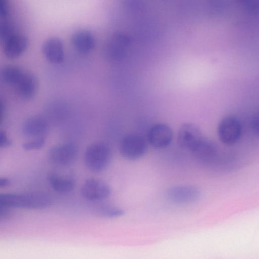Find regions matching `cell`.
Wrapping results in <instances>:
<instances>
[{"label": "cell", "mask_w": 259, "mask_h": 259, "mask_svg": "<svg viewBox=\"0 0 259 259\" xmlns=\"http://www.w3.org/2000/svg\"><path fill=\"white\" fill-rule=\"evenodd\" d=\"M191 152L199 161L208 163L214 160L216 157L218 147L214 142L203 137Z\"/></svg>", "instance_id": "cell-10"}, {"label": "cell", "mask_w": 259, "mask_h": 259, "mask_svg": "<svg viewBox=\"0 0 259 259\" xmlns=\"http://www.w3.org/2000/svg\"><path fill=\"white\" fill-rule=\"evenodd\" d=\"M15 87L19 97L23 100H29L35 95L38 88V81L33 74L25 72Z\"/></svg>", "instance_id": "cell-11"}, {"label": "cell", "mask_w": 259, "mask_h": 259, "mask_svg": "<svg viewBox=\"0 0 259 259\" xmlns=\"http://www.w3.org/2000/svg\"><path fill=\"white\" fill-rule=\"evenodd\" d=\"M9 9L5 0L0 1V14L2 18H6L8 14Z\"/></svg>", "instance_id": "cell-23"}, {"label": "cell", "mask_w": 259, "mask_h": 259, "mask_svg": "<svg viewBox=\"0 0 259 259\" xmlns=\"http://www.w3.org/2000/svg\"><path fill=\"white\" fill-rule=\"evenodd\" d=\"M42 52L49 61L59 63L63 60L64 56L63 44L57 37H50L43 44Z\"/></svg>", "instance_id": "cell-12"}, {"label": "cell", "mask_w": 259, "mask_h": 259, "mask_svg": "<svg viewBox=\"0 0 259 259\" xmlns=\"http://www.w3.org/2000/svg\"><path fill=\"white\" fill-rule=\"evenodd\" d=\"M166 196L175 203L187 204L196 201L200 196V192L193 185H177L170 187L166 191Z\"/></svg>", "instance_id": "cell-6"}, {"label": "cell", "mask_w": 259, "mask_h": 259, "mask_svg": "<svg viewBox=\"0 0 259 259\" xmlns=\"http://www.w3.org/2000/svg\"><path fill=\"white\" fill-rule=\"evenodd\" d=\"M11 144L10 140L7 136V135L4 131L0 133V146L1 147H6Z\"/></svg>", "instance_id": "cell-22"}, {"label": "cell", "mask_w": 259, "mask_h": 259, "mask_svg": "<svg viewBox=\"0 0 259 259\" xmlns=\"http://www.w3.org/2000/svg\"><path fill=\"white\" fill-rule=\"evenodd\" d=\"M242 133L240 121L234 116L224 117L219 123L217 134L220 141L226 145H233L240 140Z\"/></svg>", "instance_id": "cell-3"}, {"label": "cell", "mask_w": 259, "mask_h": 259, "mask_svg": "<svg viewBox=\"0 0 259 259\" xmlns=\"http://www.w3.org/2000/svg\"><path fill=\"white\" fill-rule=\"evenodd\" d=\"M250 125L253 132L259 137V111L256 112L252 116Z\"/></svg>", "instance_id": "cell-21"}, {"label": "cell", "mask_w": 259, "mask_h": 259, "mask_svg": "<svg viewBox=\"0 0 259 259\" xmlns=\"http://www.w3.org/2000/svg\"><path fill=\"white\" fill-rule=\"evenodd\" d=\"M48 180L52 189L60 193L70 192L75 186V182L72 179L56 173L50 174Z\"/></svg>", "instance_id": "cell-16"}, {"label": "cell", "mask_w": 259, "mask_h": 259, "mask_svg": "<svg viewBox=\"0 0 259 259\" xmlns=\"http://www.w3.org/2000/svg\"><path fill=\"white\" fill-rule=\"evenodd\" d=\"M14 34L15 33H14L13 27L10 23L3 22L1 23V35L2 39L4 41Z\"/></svg>", "instance_id": "cell-20"}, {"label": "cell", "mask_w": 259, "mask_h": 259, "mask_svg": "<svg viewBox=\"0 0 259 259\" xmlns=\"http://www.w3.org/2000/svg\"><path fill=\"white\" fill-rule=\"evenodd\" d=\"M10 184V181L6 178H1L0 179V187H5Z\"/></svg>", "instance_id": "cell-24"}, {"label": "cell", "mask_w": 259, "mask_h": 259, "mask_svg": "<svg viewBox=\"0 0 259 259\" xmlns=\"http://www.w3.org/2000/svg\"><path fill=\"white\" fill-rule=\"evenodd\" d=\"M95 211L98 215L108 219L118 218L124 213V210L122 208L108 204L99 205L96 208Z\"/></svg>", "instance_id": "cell-18"}, {"label": "cell", "mask_w": 259, "mask_h": 259, "mask_svg": "<svg viewBox=\"0 0 259 259\" xmlns=\"http://www.w3.org/2000/svg\"><path fill=\"white\" fill-rule=\"evenodd\" d=\"M51 203L50 197L43 192L3 193L0 195V206L6 208L42 209Z\"/></svg>", "instance_id": "cell-1"}, {"label": "cell", "mask_w": 259, "mask_h": 259, "mask_svg": "<svg viewBox=\"0 0 259 259\" xmlns=\"http://www.w3.org/2000/svg\"><path fill=\"white\" fill-rule=\"evenodd\" d=\"M77 147L72 143L56 145L50 149L48 153L51 162L58 165H67L72 163L76 158Z\"/></svg>", "instance_id": "cell-7"}, {"label": "cell", "mask_w": 259, "mask_h": 259, "mask_svg": "<svg viewBox=\"0 0 259 259\" xmlns=\"http://www.w3.org/2000/svg\"><path fill=\"white\" fill-rule=\"evenodd\" d=\"M4 52L9 58L19 56L27 46V39L21 34H14L4 41Z\"/></svg>", "instance_id": "cell-14"}, {"label": "cell", "mask_w": 259, "mask_h": 259, "mask_svg": "<svg viewBox=\"0 0 259 259\" xmlns=\"http://www.w3.org/2000/svg\"><path fill=\"white\" fill-rule=\"evenodd\" d=\"M24 71L20 67L9 65L4 66L1 70V78L6 84L15 86L24 74Z\"/></svg>", "instance_id": "cell-17"}, {"label": "cell", "mask_w": 259, "mask_h": 259, "mask_svg": "<svg viewBox=\"0 0 259 259\" xmlns=\"http://www.w3.org/2000/svg\"><path fill=\"white\" fill-rule=\"evenodd\" d=\"M45 143V139L43 137H39L24 143L23 148L26 150H33L40 149Z\"/></svg>", "instance_id": "cell-19"}, {"label": "cell", "mask_w": 259, "mask_h": 259, "mask_svg": "<svg viewBox=\"0 0 259 259\" xmlns=\"http://www.w3.org/2000/svg\"><path fill=\"white\" fill-rule=\"evenodd\" d=\"M119 150L121 155L124 158L136 160L144 155L147 150V143L141 136L128 134L121 138Z\"/></svg>", "instance_id": "cell-4"}, {"label": "cell", "mask_w": 259, "mask_h": 259, "mask_svg": "<svg viewBox=\"0 0 259 259\" xmlns=\"http://www.w3.org/2000/svg\"><path fill=\"white\" fill-rule=\"evenodd\" d=\"M74 47L79 52L87 53L91 51L95 47L96 39L95 36L89 30L82 29L76 30L71 37Z\"/></svg>", "instance_id": "cell-13"}, {"label": "cell", "mask_w": 259, "mask_h": 259, "mask_svg": "<svg viewBox=\"0 0 259 259\" xmlns=\"http://www.w3.org/2000/svg\"><path fill=\"white\" fill-rule=\"evenodd\" d=\"M173 138L171 128L167 124L158 123L153 125L149 130L147 140L153 147L164 148L170 145Z\"/></svg>", "instance_id": "cell-9"}, {"label": "cell", "mask_w": 259, "mask_h": 259, "mask_svg": "<svg viewBox=\"0 0 259 259\" xmlns=\"http://www.w3.org/2000/svg\"><path fill=\"white\" fill-rule=\"evenodd\" d=\"M112 157V151L108 145L103 143H96L87 148L84 160L86 167L90 170L99 172L108 166Z\"/></svg>", "instance_id": "cell-2"}, {"label": "cell", "mask_w": 259, "mask_h": 259, "mask_svg": "<svg viewBox=\"0 0 259 259\" xmlns=\"http://www.w3.org/2000/svg\"><path fill=\"white\" fill-rule=\"evenodd\" d=\"M80 192L82 197L88 200L99 201L108 198L111 190L110 186L102 181L89 178L82 185Z\"/></svg>", "instance_id": "cell-5"}, {"label": "cell", "mask_w": 259, "mask_h": 259, "mask_svg": "<svg viewBox=\"0 0 259 259\" xmlns=\"http://www.w3.org/2000/svg\"><path fill=\"white\" fill-rule=\"evenodd\" d=\"M203 137L201 131L197 125L187 122L180 127L177 140L182 148L191 152Z\"/></svg>", "instance_id": "cell-8"}, {"label": "cell", "mask_w": 259, "mask_h": 259, "mask_svg": "<svg viewBox=\"0 0 259 259\" xmlns=\"http://www.w3.org/2000/svg\"><path fill=\"white\" fill-rule=\"evenodd\" d=\"M48 128L47 120L38 115L32 116L25 121L22 126L23 134L28 137H42Z\"/></svg>", "instance_id": "cell-15"}]
</instances>
